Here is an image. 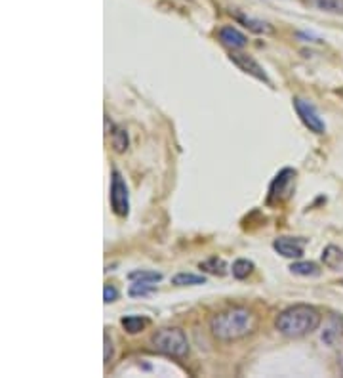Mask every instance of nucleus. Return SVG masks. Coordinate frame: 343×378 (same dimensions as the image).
<instances>
[{"mask_svg": "<svg viewBox=\"0 0 343 378\" xmlns=\"http://www.w3.org/2000/svg\"><path fill=\"white\" fill-rule=\"evenodd\" d=\"M256 329V315L246 308H229L212 315L210 332L221 342H233L252 335Z\"/></svg>", "mask_w": 343, "mask_h": 378, "instance_id": "obj_1", "label": "nucleus"}, {"mask_svg": "<svg viewBox=\"0 0 343 378\" xmlns=\"http://www.w3.org/2000/svg\"><path fill=\"white\" fill-rule=\"evenodd\" d=\"M322 315L317 308L307 304H295L286 308L275 319V329L288 338H302L319 329Z\"/></svg>", "mask_w": 343, "mask_h": 378, "instance_id": "obj_2", "label": "nucleus"}, {"mask_svg": "<svg viewBox=\"0 0 343 378\" xmlns=\"http://www.w3.org/2000/svg\"><path fill=\"white\" fill-rule=\"evenodd\" d=\"M151 346L158 354L170 355V357H185L189 352V340L185 332L178 327H166L153 332Z\"/></svg>", "mask_w": 343, "mask_h": 378, "instance_id": "obj_3", "label": "nucleus"}, {"mask_svg": "<svg viewBox=\"0 0 343 378\" xmlns=\"http://www.w3.org/2000/svg\"><path fill=\"white\" fill-rule=\"evenodd\" d=\"M111 208L116 216H128L130 212V193H128V186L123 180V176L118 170H113V178H111Z\"/></svg>", "mask_w": 343, "mask_h": 378, "instance_id": "obj_4", "label": "nucleus"}, {"mask_svg": "<svg viewBox=\"0 0 343 378\" xmlns=\"http://www.w3.org/2000/svg\"><path fill=\"white\" fill-rule=\"evenodd\" d=\"M295 180V170L292 168H282L280 172L275 176V180L271 181L269 186V201L271 205L273 203H282L286 199L292 195V186H294Z\"/></svg>", "mask_w": 343, "mask_h": 378, "instance_id": "obj_5", "label": "nucleus"}, {"mask_svg": "<svg viewBox=\"0 0 343 378\" xmlns=\"http://www.w3.org/2000/svg\"><path fill=\"white\" fill-rule=\"evenodd\" d=\"M294 107L298 117L302 119V123L305 124L311 132H315V134H324V132H326V124L320 119L319 111L315 109L313 103H309V101H305V99L302 98H295Z\"/></svg>", "mask_w": 343, "mask_h": 378, "instance_id": "obj_6", "label": "nucleus"}, {"mask_svg": "<svg viewBox=\"0 0 343 378\" xmlns=\"http://www.w3.org/2000/svg\"><path fill=\"white\" fill-rule=\"evenodd\" d=\"M229 58H231V61H233L240 71L252 74V77H256L258 81H263V83L271 84L267 73L263 71V67L260 66L252 56H246V54H240V52H237V50H231V56H229Z\"/></svg>", "mask_w": 343, "mask_h": 378, "instance_id": "obj_7", "label": "nucleus"}, {"mask_svg": "<svg viewBox=\"0 0 343 378\" xmlns=\"http://www.w3.org/2000/svg\"><path fill=\"white\" fill-rule=\"evenodd\" d=\"M305 243H307V241L302 237H278L275 239L273 248H275L280 256H284V258H302Z\"/></svg>", "mask_w": 343, "mask_h": 378, "instance_id": "obj_8", "label": "nucleus"}, {"mask_svg": "<svg viewBox=\"0 0 343 378\" xmlns=\"http://www.w3.org/2000/svg\"><path fill=\"white\" fill-rule=\"evenodd\" d=\"M220 41L223 46H227L229 50H240L248 44L245 33H240L237 27H221L220 29Z\"/></svg>", "mask_w": 343, "mask_h": 378, "instance_id": "obj_9", "label": "nucleus"}, {"mask_svg": "<svg viewBox=\"0 0 343 378\" xmlns=\"http://www.w3.org/2000/svg\"><path fill=\"white\" fill-rule=\"evenodd\" d=\"M322 262L326 268L334 270V272H342L343 270V250L335 245H328L322 250Z\"/></svg>", "mask_w": 343, "mask_h": 378, "instance_id": "obj_10", "label": "nucleus"}, {"mask_svg": "<svg viewBox=\"0 0 343 378\" xmlns=\"http://www.w3.org/2000/svg\"><path fill=\"white\" fill-rule=\"evenodd\" d=\"M121 325H123V329L128 335H138L141 330H145V327L149 325V319L143 317V315H126V317L121 319Z\"/></svg>", "mask_w": 343, "mask_h": 378, "instance_id": "obj_11", "label": "nucleus"}, {"mask_svg": "<svg viewBox=\"0 0 343 378\" xmlns=\"http://www.w3.org/2000/svg\"><path fill=\"white\" fill-rule=\"evenodd\" d=\"M343 319V317H342ZM342 319H337V317H332V319H330V323H328L326 325V329L322 330V342H324V344H328V346H332V344H335V340H337V338L342 337L343 335V323L342 325H340V321Z\"/></svg>", "mask_w": 343, "mask_h": 378, "instance_id": "obj_12", "label": "nucleus"}, {"mask_svg": "<svg viewBox=\"0 0 343 378\" xmlns=\"http://www.w3.org/2000/svg\"><path fill=\"white\" fill-rule=\"evenodd\" d=\"M198 268H200L202 272L212 273V275H220V277H223V275L227 273V263L223 262L221 258H218V256H212V258H208L205 262H200Z\"/></svg>", "mask_w": 343, "mask_h": 378, "instance_id": "obj_13", "label": "nucleus"}, {"mask_svg": "<svg viewBox=\"0 0 343 378\" xmlns=\"http://www.w3.org/2000/svg\"><path fill=\"white\" fill-rule=\"evenodd\" d=\"M290 272L302 277H317L320 275V268L315 262H294L290 266Z\"/></svg>", "mask_w": 343, "mask_h": 378, "instance_id": "obj_14", "label": "nucleus"}, {"mask_svg": "<svg viewBox=\"0 0 343 378\" xmlns=\"http://www.w3.org/2000/svg\"><path fill=\"white\" fill-rule=\"evenodd\" d=\"M172 283L178 287H193V285H205V275H196V273H178L172 277Z\"/></svg>", "mask_w": 343, "mask_h": 378, "instance_id": "obj_15", "label": "nucleus"}, {"mask_svg": "<svg viewBox=\"0 0 343 378\" xmlns=\"http://www.w3.org/2000/svg\"><path fill=\"white\" fill-rule=\"evenodd\" d=\"M111 141H113V148L116 153H124L126 149H128V132L124 130V128H114L111 132Z\"/></svg>", "mask_w": 343, "mask_h": 378, "instance_id": "obj_16", "label": "nucleus"}, {"mask_svg": "<svg viewBox=\"0 0 343 378\" xmlns=\"http://www.w3.org/2000/svg\"><path fill=\"white\" fill-rule=\"evenodd\" d=\"M237 19L240 23H245V27H248L253 33H271V25L265 23V21H260V19H253V17H246L238 14Z\"/></svg>", "mask_w": 343, "mask_h": 378, "instance_id": "obj_17", "label": "nucleus"}, {"mask_svg": "<svg viewBox=\"0 0 343 378\" xmlns=\"http://www.w3.org/2000/svg\"><path fill=\"white\" fill-rule=\"evenodd\" d=\"M311 6L324 10V12H334V14H343V0H307Z\"/></svg>", "mask_w": 343, "mask_h": 378, "instance_id": "obj_18", "label": "nucleus"}, {"mask_svg": "<svg viewBox=\"0 0 343 378\" xmlns=\"http://www.w3.org/2000/svg\"><path fill=\"white\" fill-rule=\"evenodd\" d=\"M233 277L235 279H246L250 273L253 272V262H250V260H245V258H238L237 262L233 263Z\"/></svg>", "mask_w": 343, "mask_h": 378, "instance_id": "obj_19", "label": "nucleus"}, {"mask_svg": "<svg viewBox=\"0 0 343 378\" xmlns=\"http://www.w3.org/2000/svg\"><path fill=\"white\" fill-rule=\"evenodd\" d=\"M156 292V285L153 283H147V281H136L134 285L128 290V295L134 296V298H138V296H149Z\"/></svg>", "mask_w": 343, "mask_h": 378, "instance_id": "obj_20", "label": "nucleus"}, {"mask_svg": "<svg viewBox=\"0 0 343 378\" xmlns=\"http://www.w3.org/2000/svg\"><path fill=\"white\" fill-rule=\"evenodd\" d=\"M132 281H147V283H158L163 279V273L151 272V270H136L128 275Z\"/></svg>", "mask_w": 343, "mask_h": 378, "instance_id": "obj_21", "label": "nucleus"}, {"mask_svg": "<svg viewBox=\"0 0 343 378\" xmlns=\"http://www.w3.org/2000/svg\"><path fill=\"white\" fill-rule=\"evenodd\" d=\"M116 298H118V290H116V287H114V285H105V288H103V300H105V304H111Z\"/></svg>", "mask_w": 343, "mask_h": 378, "instance_id": "obj_22", "label": "nucleus"}, {"mask_svg": "<svg viewBox=\"0 0 343 378\" xmlns=\"http://www.w3.org/2000/svg\"><path fill=\"white\" fill-rule=\"evenodd\" d=\"M103 346H105V354H103V359H105V363H109V359H111V355H113V342H111V338H109V335H103Z\"/></svg>", "mask_w": 343, "mask_h": 378, "instance_id": "obj_23", "label": "nucleus"}, {"mask_svg": "<svg viewBox=\"0 0 343 378\" xmlns=\"http://www.w3.org/2000/svg\"><path fill=\"white\" fill-rule=\"evenodd\" d=\"M342 372H343V359H342Z\"/></svg>", "mask_w": 343, "mask_h": 378, "instance_id": "obj_24", "label": "nucleus"}]
</instances>
